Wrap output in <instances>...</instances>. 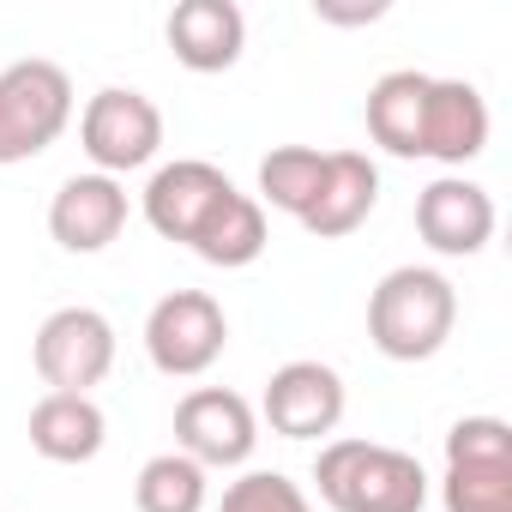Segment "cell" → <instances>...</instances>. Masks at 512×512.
I'll return each mask as SVG.
<instances>
[{"mask_svg":"<svg viewBox=\"0 0 512 512\" xmlns=\"http://www.w3.org/2000/svg\"><path fill=\"white\" fill-rule=\"evenodd\" d=\"M458 326V290L434 266H398L368 296V338L386 362H428Z\"/></svg>","mask_w":512,"mask_h":512,"instance_id":"1","label":"cell"},{"mask_svg":"<svg viewBox=\"0 0 512 512\" xmlns=\"http://www.w3.org/2000/svg\"><path fill=\"white\" fill-rule=\"evenodd\" d=\"M314 482L332 512H422L428 506L422 458L380 446V440H326L314 458Z\"/></svg>","mask_w":512,"mask_h":512,"instance_id":"2","label":"cell"},{"mask_svg":"<svg viewBox=\"0 0 512 512\" xmlns=\"http://www.w3.org/2000/svg\"><path fill=\"white\" fill-rule=\"evenodd\" d=\"M73 121V79L55 61H13L0 73V169L43 157Z\"/></svg>","mask_w":512,"mask_h":512,"instance_id":"3","label":"cell"},{"mask_svg":"<svg viewBox=\"0 0 512 512\" xmlns=\"http://www.w3.org/2000/svg\"><path fill=\"white\" fill-rule=\"evenodd\" d=\"M223 344H229V320L223 302L205 290H169L145 314V356L169 380H199L223 356Z\"/></svg>","mask_w":512,"mask_h":512,"instance_id":"4","label":"cell"},{"mask_svg":"<svg viewBox=\"0 0 512 512\" xmlns=\"http://www.w3.org/2000/svg\"><path fill=\"white\" fill-rule=\"evenodd\" d=\"M79 145L85 157L97 163V175H127V169H145L157 151H163V109L145 97V91H97L79 115Z\"/></svg>","mask_w":512,"mask_h":512,"instance_id":"5","label":"cell"},{"mask_svg":"<svg viewBox=\"0 0 512 512\" xmlns=\"http://www.w3.org/2000/svg\"><path fill=\"white\" fill-rule=\"evenodd\" d=\"M31 362H37L49 392L91 398V386H103L109 368H115V326H109V314H97V308H55L37 326Z\"/></svg>","mask_w":512,"mask_h":512,"instance_id":"6","label":"cell"},{"mask_svg":"<svg viewBox=\"0 0 512 512\" xmlns=\"http://www.w3.org/2000/svg\"><path fill=\"white\" fill-rule=\"evenodd\" d=\"M260 446V410L229 386H193L175 404V452H187L199 470H235Z\"/></svg>","mask_w":512,"mask_h":512,"instance_id":"7","label":"cell"},{"mask_svg":"<svg viewBox=\"0 0 512 512\" xmlns=\"http://www.w3.org/2000/svg\"><path fill=\"white\" fill-rule=\"evenodd\" d=\"M344 404H350L344 374H338L332 362L302 356V362H284V368L266 380L260 416H266L272 434H284V440H326V434H338Z\"/></svg>","mask_w":512,"mask_h":512,"instance_id":"8","label":"cell"},{"mask_svg":"<svg viewBox=\"0 0 512 512\" xmlns=\"http://www.w3.org/2000/svg\"><path fill=\"white\" fill-rule=\"evenodd\" d=\"M229 193H235V181H229L217 163H205V157H175V163H163V169L145 181V223H151L163 241H187V247H193L199 223H205Z\"/></svg>","mask_w":512,"mask_h":512,"instance_id":"9","label":"cell"},{"mask_svg":"<svg viewBox=\"0 0 512 512\" xmlns=\"http://www.w3.org/2000/svg\"><path fill=\"white\" fill-rule=\"evenodd\" d=\"M416 235L440 260H470L494 241V199L464 175H440L416 193Z\"/></svg>","mask_w":512,"mask_h":512,"instance_id":"10","label":"cell"},{"mask_svg":"<svg viewBox=\"0 0 512 512\" xmlns=\"http://www.w3.org/2000/svg\"><path fill=\"white\" fill-rule=\"evenodd\" d=\"M127 229V187L115 175H67L49 199V235L67 253H103Z\"/></svg>","mask_w":512,"mask_h":512,"instance_id":"11","label":"cell"},{"mask_svg":"<svg viewBox=\"0 0 512 512\" xmlns=\"http://www.w3.org/2000/svg\"><path fill=\"white\" fill-rule=\"evenodd\" d=\"M488 151V103L470 79H434L428 85V115H422V157L464 169Z\"/></svg>","mask_w":512,"mask_h":512,"instance_id":"12","label":"cell"},{"mask_svg":"<svg viewBox=\"0 0 512 512\" xmlns=\"http://www.w3.org/2000/svg\"><path fill=\"white\" fill-rule=\"evenodd\" d=\"M163 37L187 73H229L247 49V19L235 0H181Z\"/></svg>","mask_w":512,"mask_h":512,"instance_id":"13","label":"cell"},{"mask_svg":"<svg viewBox=\"0 0 512 512\" xmlns=\"http://www.w3.org/2000/svg\"><path fill=\"white\" fill-rule=\"evenodd\" d=\"M380 205V169L368 151H326V181L314 193V205L302 211V229L320 241H338L350 229L368 223V211Z\"/></svg>","mask_w":512,"mask_h":512,"instance_id":"14","label":"cell"},{"mask_svg":"<svg viewBox=\"0 0 512 512\" xmlns=\"http://www.w3.org/2000/svg\"><path fill=\"white\" fill-rule=\"evenodd\" d=\"M109 440V416L97 398H79V392H43L31 404V446L49 458V464H91Z\"/></svg>","mask_w":512,"mask_h":512,"instance_id":"15","label":"cell"},{"mask_svg":"<svg viewBox=\"0 0 512 512\" xmlns=\"http://www.w3.org/2000/svg\"><path fill=\"white\" fill-rule=\"evenodd\" d=\"M428 85L434 73H416V67H398V73H380L374 91H368V139L392 157H422V115H428Z\"/></svg>","mask_w":512,"mask_h":512,"instance_id":"16","label":"cell"},{"mask_svg":"<svg viewBox=\"0 0 512 512\" xmlns=\"http://www.w3.org/2000/svg\"><path fill=\"white\" fill-rule=\"evenodd\" d=\"M193 253L205 266H223V272H241L266 253V205L253 193H229L193 235Z\"/></svg>","mask_w":512,"mask_h":512,"instance_id":"17","label":"cell"},{"mask_svg":"<svg viewBox=\"0 0 512 512\" xmlns=\"http://www.w3.org/2000/svg\"><path fill=\"white\" fill-rule=\"evenodd\" d=\"M320 181H326V151H314V145H272L260 157V205L290 211L296 223L314 205Z\"/></svg>","mask_w":512,"mask_h":512,"instance_id":"18","label":"cell"},{"mask_svg":"<svg viewBox=\"0 0 512 512\" xmlns=\"http://www.w3.org/2000/svg\"><path fill=\"white\" fill-rule=\"evenodd\" d=\"M133 500H139V512H205L211 482L187 452H157V458H145Z\"/></svg>","mask_w":512,"mask_h":512,"instance_id":"19","label":"cell"},{"mask_svg":"<svg viewBox=\"0 0 512 512\" xmlns=\"http://www.w3.org/2000/svg\"><path fill=\"white\" fill-rule=\"evenodd\" d=\"M446 512H512V464H446Z\"/></svg>","mask_w":512,"mask_h":512,"instance_id":"20","label":"cell"},{"mask_svg":"<svg viewBox=\"0 0 512 512\" xmlns=\"http://www.w3.org/2000/svg\"><path fill=\"white\" fill-rule=\"evenodd\" d=\"M217 512H314V500L284 470H247V476H235L223 488Z\"/></svg>","mask_w":512,"mask_h":512,"instance_id":"21","label":"cell"},{"mask_svg":"<svg viewBox=\"0 0 512 512\" xmlns=\"http://www.w3.org/2000/svg\"><path fill=\"white\" fill-rule=\"evenodd\" d=\"M446 464H512V422L458 416L446 428Z\"/></svg>","mask_w":512,"mask_h":512,"instance_id":"22","label":"cell"}]
</instances>
